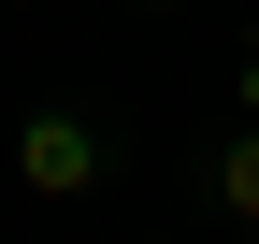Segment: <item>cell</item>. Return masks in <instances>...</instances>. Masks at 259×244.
<instances>
[{
  "instance_id": "6da1fadb",
  "label": "cell",
  "mask_w": 259,
  "mask_h": 244,
  "mask_svg": "<svg viewBox=\"0 0 259 244\" xmlns=\"http://www.w3.org/2000/svg\"><path fill=\"white\" fill-rule=\"evenodd\" d=\"M15 187H29V201H87V187H101V130H87L72 101L15 115Z\"/></svg>"
},
{
  "instance_id": "277c9868",
  "label": "cell",
  "mask_w": 259,
  "mask_h": 244,
  "mask_svg": "<svg viewBox=\"0 0 259 244\" xmlns=\"http://www.w3.org/2000/svg\"><path fill=\"white\" fill-rule=\"evenodd\" d=\"M158 15H173V0H158Z\"/></svg>"
},
{
  "instance_id": "7a4b0ae2",
  "label": "cell",
  "mask_w": 259,
  "mask_h": 244,
  "mask_svg": "<svg viewBox=\"0 0 259 244\" xmlns=\"http://www.w3.org/2000/svg\"><path fill=\"white\" fill-rule=\"evenodd\" d=\"M216 201H231V216H259V115L216 144Z\"/></svg>"
},
{
  "instance_id": "3957f363",
  "label": "cell",
  "mask_w": 259,
  "mask_h": 244,
  "mask_svg": "<svg viewBox=\"0 0 259 244\" xmlns=\"http://www.w3.org/2000/svg\"><path fill=\"white\" fill-rule=\"evenodd\" d=\"M245 115H259V57H245Z\"/></svg>"
}]
</instances>
